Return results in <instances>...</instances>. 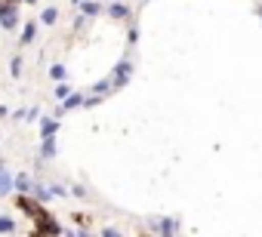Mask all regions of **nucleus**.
<instances>
[{"mask_svg": "<svg viewBox=\"0 0 262 237\" xmlns=\"http://www.w3.org/2000/svg\"><path fill=\"white\" fill-rule=\"evenodd\" d=\"M108 89H111V80H99V83L93 86V92H99V96H105Z\"/></svg>", "mask_w": 262, "mask_h": 237, "instance_id": "obj_16", "label": "nucleus"}, {"mask_svg": "<svg viewBox=\"0 0 262 237\" xmlns=\"http://www.w3.org/2000/svg\"><path fill=\"white\" fill-rule=\"evenodd\" d=\"M74 108H83V96L80 92H68L62 99V111H74Z\"/></svg>", "mask_w": 262, "mask_h": 237, "instance_id": "obj_4", "label": "nucleus"}, {"mask_svg": "<svg viewBox=\"0 0 262 237\" xmlns=\"http://www.w3.org/2000/svg\"><path fill=\"white\" fill-rule=\"evenodd\" d=\"M13 173L7 170V167H0V197H4V194H13Z\"/></svg>", "mask_w": 262, "mask_h": 237, "instance_id": "obj_3", "label": "nucleus"}, {"mask_svg": "<svg viewBox=\"0 0 262 237\" xmlns=\"http://www.w3.org/2000/svg\"><path fill=\"white\" fill-rule=\"evenodd\" d=\"M10 231H16V222L10 216H0V234H10Z\"/></svg>", "mask_w": 262, "mask_h": 237, "instance_id": "obj_13", "label": "nucleus"}, {"mask_svg": "<svg viewBox=\"0 0 262 237\" xmlns=\"http://www.w3.org/2000/svg\"><path fill=\"white\" fill-rule=\"evenodd\" d=\"M16 25H19V13H16L13 4H7L4 10H0V28H4V31H13Z\"/></svg>", "mask_w": 262, "mask_h": 237, "instance_id": "obj_2", "label": "nucleus"}, {"mask_svg": "<svg viewBox=\"0 0 262 237\" xmlns=\"http://www.w3.org/2000/svg\"><path fill=\"white\" fill-rule=\"evenodd\" d=\"M108 16L120 22V19H129L133 13H129V7H126V4H111V7H108Z\"/></svg>", "mask_w": 262, "mask_h": 237, "instance_id": "obj_7", "label": "nucleus"}, {"mask_svg": "<svg viewBox=\"0 0 262 237\" xmlns=\"http://www.w3.org/2000/svg\"><path fill=\"white\" fill-rule=\"evenodd\" d=\"M155 231H161V234H176V231H179V219H161V222H155Z\"/></svg>", "mask_w": 262, "mask_h": 237, "instance_id": "obj_6", "label": "nucleus"}, {"mask_svg": "<svg viewBox=\"0 0 262 237\" xmlns=\"http://www.w3.org/2000/svg\"><path fill=\"white\" fill-rule=\"evenodd\" d=\"M71 194H74V197H86V191H83V185H77V188H71Z\"/></svg>", "mask_w": 262, "mask_h": 237, "instance_id": "obj_18", "label": "nucleus"}, {"mask_svg": "<svg viewBox=\"0 0 262 237\" xmlns=\"http://www.w3.org/2000/svg\"><path fill=\"white\" fill-rule=\"evenodd\" d=\"M259 19H262V7H259Z\"/></svg>", "mask_w": 262, "mask_h": 237, "instance_id": "obj_22", "label": "nucleus"}, {"mask_svg": "<svg viewBox=\"0 0 262 237\" xmlns=\"http://www.w3.org/2000/svg\"><path fill=\"white\" fill-rule=\"evenodd\" d=\"M40 157H43V160H53V157H56V136H43Z\"/></svg>", "mask_w": 262, "mask_h": 237, "instance_id": "obj_5", "label": "nucleus"}, {"mask_svg": "<svg viewBox=\"0 0 262 237\" xmlns=\"http://www.w3.org/2000/svg\"><path fill=\"white\" fill-rule=\"evenodd\" d=\"M0 117H7V108H4V105H0Z\"/></svg>", "mask_w": 262, "mask_h": 237, "instance_id": "obj_19", "label": "nucleus"}, {"mask_svg": "<svg viewBox=\"0 0 262 237\" xmlns=\"http://www.w3.org/2000/svg\"><path fill=\"white\" fill-rule=\"evenodd\" d=\"M22 4H34V0H22Z\"/></svg>", "mask_w": 262, "mask_h": 237, "instance_id": "obj_21", "label": "nucleus"}, {"mask_svg": "<svg viewBox=\"0 0 262 237\" xmlns=\"http://www.w3.org/2000/svg\"><path fill=\"white\" fill-rule=\"evenodd\" d=\"M80 10H83V16H99L102 4H96V0H80Z\"/></svg>", "mask_w": 262, "mask_h": 237, "instance_id": "obj_11", "label": "nucleus"}, {"mask_svg": "<svg viewBox=\"0 0 262 237\" xmlns=\"http://www.w3.org/2000/svg\"><path fill=\"white\" fill-rule=\"evenodd\" d=\"M50 77H53V80H65V77H68V68H65V65H53V68H50Z\"/></svg>", "mask_w": 262, "mask_h": 237, "instance_id": "obj_12", "label": "nucleus"}, {"mask_svg": "<svg viewBox=\"0 0 262 237\" xmlns=\"http://www.w3.org/2000/svg\"><path fill=\"white\" fill-rule=\"evenodd\" d=\"M10 74H13V77H19V74H22V59H19V56L10 62Z\"/></svg>", "mask_w": 262, "mask_h": 237, "instance_id": "obj_15", "label": "nucleus"}, {"mask_svg": "<svg viewBox=\"0 0 262 237\" xmlns=\"http://www.w3.org/2000/svg\"><path fill=\"white\" fill-rule=\"evenodd\" d=\"M142 4H151V0H142Z\"/></svg>", "mask_w": 262, "mask_h": 237, "instance_id": "obj_23", "label": "nucleus"}, {"mask_svg": "<svg viewBox=\"0 0 262 237\" xmlns=\"http://www.w3.org/2000/svg\"><path fill=\"white\" fill-rule=\"evenodd\" d=\"M13 185H16L19 191H25V194H31V191H34V179H31L28 173H22V176H16V179H13Z\"/></svg>", "mask_w": 262, "mask_h": 237, "instance_id": "obj_8", "label": "nucleus"}, {"mask_svg": "<svg viewBox=\"0 0 262 237\" xmlns=\"http://www.w3.org/2000/svg\"><path fill=\"white\" fill-rule=\"evenodd\" d=\"M56 130H59V121H53V117H43L40 121V139L43 136H56Z\"/></svg>", "mask_w": 262, "mask_h": 237, "instance_id": "obj_9", "label": "nucleus"}, {"mask_svg": "<svg viewBox=\"0 0 262 237\" xmlns=\"http://www.w3.org/2000/svg\"><path fill=\"white\" fill-rule=\"evenodd\" d=\"M53 96H56V99H59V102H62V99H65V96H68V86H65V83H62V80H59V86H56V92H53Z\"/></svg>", "mask_w": 262, "mask_h": 237, "instance_id": "obj_17", "label": "nucleus"}, {"mask_svg": "<svg viewBox=\"0 0 262 237\" xmlns=\"http://www.w3.org/2000/svg\"><path fill=\"white\" fill-rule=\"evenodd\" d=\"M56 19H59V10H56V7H47V10L40 13V25H50V28H53Z\"/></svg>", "mask_w": 262, "mask_h": 237, "instance_id": "obj_10", "label": "nucleus"}, {"mask_svg": "<svg viewBox=\"0 0 262 237\" xmlns=\"http://www.w3.org/2000/svg\"><path fill=\"white\" fill-rule=\"evenodd\" d=\"M34 31H37V28H34V22H28V25H25V31H22V43H25V46L34 40Z\"/></svg>", "mask_w": 262, "mask_h": 237, "instance_id": "obj_14", "label": "nucleus"}, {"mask_svg": "<svg viewBox=\"0 0 262 237\" xmlns=\"http://www.w3.org/2000/svg\"><path fill=\"white\" fill-rule=\"evenodd\" d=\"M71 4H74V7H80V0H71Z\"/></svg>", "mask_w": 262, "mask_h": 237, "instance_id": "obj_20", "label": "nucleus"}, {"mask_svg": "<svg viewBox=\"0 0 262 237\" xmlns=\"http://www.w3.org/2000/svg\"><path fill=\"white\" fill-rule=\"evenodd\" d=\"M129 74H133V65H129L126 59H123V62H117V68H114V77H111V86H114V89H120V86H126V80H129Z\"/></svg>", "mask_w": 262, "mask_h": 237, "instance_id": "obj_1", "label": "nucleus"}]
</instances>
